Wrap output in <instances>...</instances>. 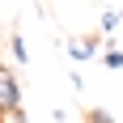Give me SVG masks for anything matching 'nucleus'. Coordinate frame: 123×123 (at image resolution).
<instances>
[{
	"mask_svg": "<svg viewBox=\"0 0 123 123\" xmlns=\"http://www.w3.org/2000/svg\"><path fill=\"white\" fill-rule=\"evenodd\" d=\"M17 106H21V81L0 64V115H4V111H17Z\"/></svg>",
	"mask_w": 123,
	"mask_h": 123,
	"instance_id": "1",
	"label": "nucleus"
},
{
	"mask_svg": "<svg viewBox=\"0 0 123 123\" xmlns=\"http://www.w3.org/2000/svg\"><path fill=\"white\" fill-rule=\"evenodd\" d=\"M93 47H98L93 38H76V43H68V55L76 64H85V60H93Z\"/></svg>",
	"mask_w": 123,
	"mask_h": 123,
	"instance_id": "2",
	"label": "nucleus"
},
{
	"mask_svg": "<svg viewBox=\"0 0 123 123\" xmlns=\"http://www.w3.org/2000/svg\"><path fill=\"white\" fill-rule=\"evenodd\" d=\"M9 47H13V60H17V64H30V51H25V38L17 34V30H13V43H9Z\"/></svg>",
	"mask_w": 123,
	"mask_h": 123,
	"instance_id": "3",
	"label": "nucleus"
},
{
	"mask_svg": "<svg viewBox=\"0 0 123 123\" xmlns=\"http://www.w3.org/2000/svg\"><path fill=\"white\" fill-rule=\"evenodd\" d=\"M102 64H106V68H111V72H119V68H123V51H106V55H102Z\"/></svg>",
	"mask_w": 123,
	"mask_h": 123,
	"instance_id": "4",
	"label": "nucleus"
},
{
	"mask_svg": "<svg viewBox=\"0 0 123 123\" xmlns=\"http://www.w3.org/2000/svg\"><path fill=\"white\" fill-rule=\"evenodd\" d=\"M0 123H25V111H21V106H17V111H4Z\"/></svg>",
	"mask_w": 123,
	"mask_h": 123,
	"instance_id": "5",
	"label": "nucleus"
},
{
	"mask_svg": "<svg viewBox=\"0 0 123 123\" xmlns=\"http://www.w3.org/2000/svg\"><path fill=\"white\" fill-rule=\"evenodd\" d=\"M85 123H115V119H111V111H89Z\"/></svg>",
	"mask_w": 123,
	"mask_h": 123,
	"instance_id": "6",
	"label": "nucleus"
},
{
	"mask_svg": "<svg viewBox=\"0 0 123 123\" xmlns=\"http://www.w3.org/2000/svg\"><path fill=\"white\" fill-rule=\"evenodd\" d=\"M119 21H123V17H119V13H115V9H111V13H102V30H115V25H119Z\"/></svg>",
	"mask_w": 123,
	"mask_h": 123,
	"instance_id": "7",
	"label": "nucleus"
},
{
	"mask_svg": "<svg viewBox=\"0 0 123 123\" xmlns=\"http://www.w3.org/2000/svg\"><path fill=\"white\" fill-rule=\"evenodd\" d=\"M81 123H85V119H81Z\"/></svg>",
	"mask_w": 123,
	"mask_h": 123,
	"instance_id": "8",
	"label": "nucleus"
}]
</instances>
